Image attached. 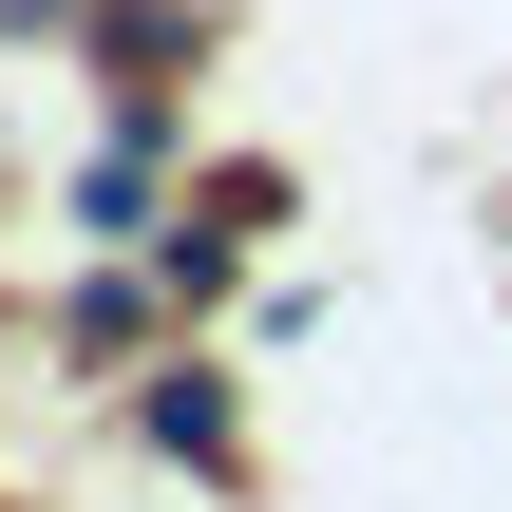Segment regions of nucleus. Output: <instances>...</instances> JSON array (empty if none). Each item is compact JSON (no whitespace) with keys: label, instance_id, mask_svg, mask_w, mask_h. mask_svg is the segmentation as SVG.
<instances>
[{"label":"nucleus","instance_id":"obj_1","mask_svg":"<svg viewBox=\"0 0 512 512\" xmlns=\"http://www.w3.org/2000/svg\"><path fill=\"white\" fill-rule=\"evenodd\" d=\"M152 437H171V456H228V380L171 361V380H152Z\"/></svg>","mask_w":512,"mask_h":512}]
</instances>
